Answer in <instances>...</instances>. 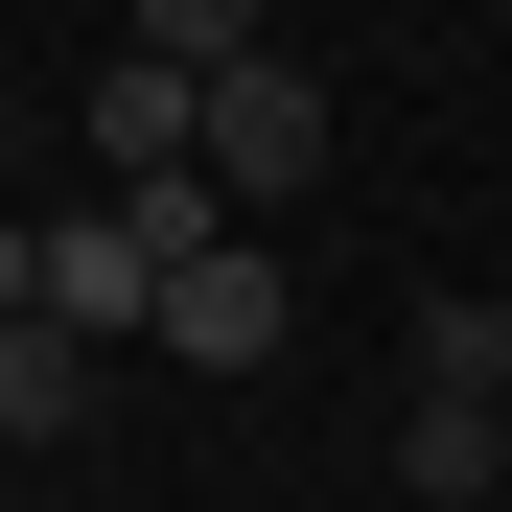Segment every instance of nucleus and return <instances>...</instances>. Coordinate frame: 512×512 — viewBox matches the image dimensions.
<instances>
[{"mask_svg":"<svg viewBox=\"0 0 512 512\" xmlns=\"http://www.w3.org/2000/svg\"><path fill=\"white\" fill-rule=\"evenodd\" d=\"M0 326H70V350H117V326H163V256L117 210H24V256H0Z\"/></svg>","mask_w":512,"mask_h":512,"instance_id":"obj_1","label":"nucleus"},{"mask_svg":"<svg viewBox=\"0 0 512 512\" xmlns=\"http://www.w3.org/2000/svg\"><path fill=\"white\" fill-rule=\"evenodd\" d=\"M70 140H94V187H187V163H210V94H187L140 24H117L94 70H70Z\"/></svg>","mask_w":512,"mask_h":512,"instance_id":"obj_2","label":"nucleus"},{"mask_svg":"<svg viewBox=\"0 0 512 512\" xmlns=\"http://www.w3.org/2000/svg\"><path fill=\"white\" fill-rule=\"evenodd\" d=\"M326 140H350V117H326V70L280 47V70H233V94H210V187H233V210H303Z\"/></svg>","mask_w":512,"mask_h":512,"instance_id":"obj_3","label":"nucleus"},{"mask_svg":"<svg viewBox=\"0 0 512 512\" xmlns=\"http://www.w3.org/2000/svg\"><path fill=\"white\" fill-rule=\"evenodd\" d=\"M163 350H187V373H280V256H256V233H233V256H210V280H187V303H163Z\"/></svg>","mask_w":512,"mask_h":512,"instance_id":"obj_4","label":"nucleus"},{"mask_svg":"<svg viewBox=\"0 0 512 512\" xmlns=\"http://www.w3.org/2000/svg\"><path fill=\"white\" fill-rule=\"evenodd\" d=\"M396 489H419V512H489V489H512V419H489V396H396Z\"/></svg>","mask_w":512,"mask_h":512,"instance_id":"obj_5","label":"nucleus"},{"mask_svg":"<svg viewBox=\"0 0 512 512\" xmlns=\"http://www.w3.org/2000/svg\"><path fill=\"white\" fill-rule=\"evenodd\" d=\"M0 443H94V350L70 326H0Z\"/></svg>","mask_w":512,"mask_h":512,"instance_id":"obj_6","label":"nucleus"},{"mask_svg":"<svg viewBox=\"0 0 512 512\" xmlns=\"http://www.w3.org/2000/svg\"><path fill=\"white\" fill-rule=\"evenodd\" d=\"M419 396H489V419H512V303H466V280L419 303Z\"/></svg>","mask_w":512,"mask_h":512,"instance_id":"obj_7","label":"nucleus"}]
</instances>
